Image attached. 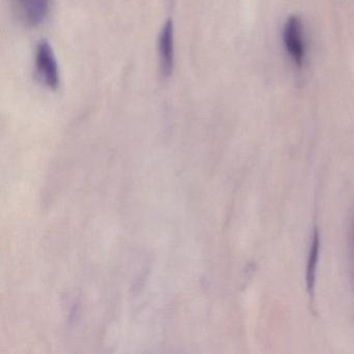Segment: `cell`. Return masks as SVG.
Masks as SVG:
<instances>
[{
    "label": "cell",
    "mask_w": 354,
    "mask_h": 354,
    "mask_svg": "<svg viewBox=\"0 0 354 354\" xmlns=\"http://www.w3.org/2000/svg\"><path fill=\"white\" fill-rule=\"evenodd\" d=\"M35 73L39 82L49 90H57L61 84L59 64L47 41H41L35 51Z\"/></svg>",
    "instance_id": "1"
},
{
    "label": "cell",
    "mask_w": 354,
    "mask_h": 354,
    "mask_svg": "<svg viewBox=\"0 0 354 354\" xmlns=\"http://www.w3.org/2000/svg\"><path fill=\"white\" fill-rule=\"evenodd\" d=\"M283 44L294 64L301 67L304 59V44L302 40L301 21L297 16H290L283 32Z\"/></svg>",
    "instance_id": "3"
},
{
    "label": "cell",
    "mask_w": 354,
    "mask_h": 354,
    "mask_svg": "<svg viewBox=\"0 0 354 354\" xmlns=\"http://www.w3.org/2000/svg\"><path fill=\"white\" fill-rule=\"evenodd\" d=\"M319 252H320V234H319L318 229L314 227L312 237H310V250H308L306 272V290H308V293L310 298L314 297L315 294Z\"/></svg>",
    "instance_id": "5"
},
{
    "label": "cell",
    "mask_w": 354,
    "mask_h": 354,
    "mask_svg": "<svg viewBox=\"0 0 354 354\" xmlns=\"http://www.w3.org/2000/svg\"><path fill=\"white\" fill-rule=\"evenodd\" d=\"M158 61L161 75L163 77L171 76L175 65V37L171 19L165 22L159 34Z\"/></svg>",
    "instance_id": "4"
},
{
    "label": "cell",
    "mask_w": 354,
    "mask_h": 354,
    "mask_svg": "<svg viewBox=\"0 0 354 354\" xmlns=\"http://www.w3.org/2000/svg\"><path fill=\"white\" fill-rule=\"evenodd\" d=\"M354 246V212L353 218H352L351 225H350L349 231V248H353Z\"/></svg>",
    "instance_id": "6"
},
{
    "label": "cell",
    "mask_w": 354,
    "mask_h": 354,
    "mask_svg": "<svg viewBox=\"0 0 354 354\" xmlns=\"http://www.w3.org/2000/svg\"><path fill=\"white\" fill-rule=\"evenodd\" d=\"M18 19L24 26L35 28L44 22L50 11L51 0H11Z\"/></svg>",
    "instance_id": "2"
}]
</instances>
